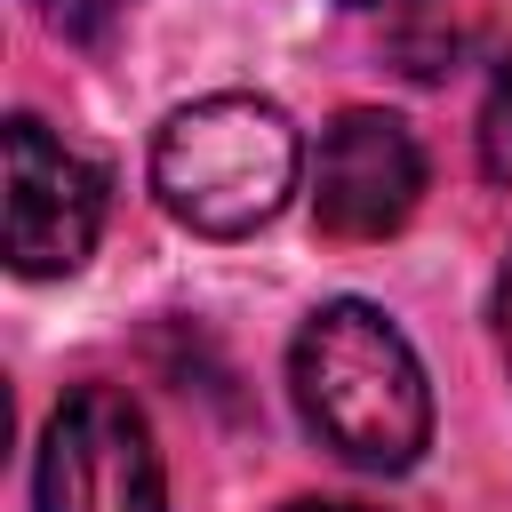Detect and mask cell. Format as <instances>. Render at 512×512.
<instances>
[{"instance_id": "obj_7", "label": "cell", "mask_w": 512, "mask_h": 512, "mask_svg": "<svg viewBox=\"0 0 512 512\" xmlns=\"http://www.w3.org/2000/svg\"><path fill=\"white\" fill-rule=\"evenodd\" d=\"M64 40H96V32H112L120 16H128V0H32Z\"/></svg>"}, {"instance_id": "obj_10", "label": "cell", "mask_w": 512, "mask_h": 512, "mask_svg": "<svg viewBox=\"0 0 512 512\" xmlns=\"http://www.w3.org/2000/svg\"><path fill=\"white\" fill-rule=\"evenodd\" d=\"M352 8H384V0H352Z\"/></svg>"}, {"instance_id": "obj_9", "label": "cell", "mask_w": 512, "mask_h": 512, "mask_svg": "<svg viewBox=\"0 0 512 512\" xmlns=\"http://www.w3.org/2000/svg\"><path fill=\"white\" fill-rule=\"evenodd\" d=\"M288 512H368V504H288Z\"/></svg>"}, {"instance_id": "obj_2", "label": "cell", "mask_w": 512, "mask_h": 512, "mask_svg": "<svg viewBox=\"0 0 512 512\" xmlns=\"http://www.w3.org/2000/svg\"><path fill=\"white\" fill-rule=\"evenodd\" d=\"M296 120L272 96H200L152 136V192L208 240H248L296 192Z\"/></svg>"}, {"instance_id": "obj_3", "label": "cell", "mask_w": 512, "mask_h": 512, "mask_svg": "<svg viewBox=\"0 0 512 512\" xmlns=\"http://www.w3.org/2000/svg\"><path fill=\"white\" fill-rule=\"evenodd\" d=\"M32 496L40 512H168V472H160L144 408L112 384L64 392L40 432Z\"/></svg>"}, {"instance_id": "obj_1", "label": "cell", "mask_w": 512, "mask_h": 512, "mask_svg": "<svg viewBox=\"0 0 512 512\" xmlns=\"http://www.w3.org/2000/svg\"><path fill=\"white\" fill-rule=\"evenodd\" d=\"M288 392L320 448L360 472H408L432 440V384L416 344L360 296L320 304L288 344Z\"/></svg>"}, {"instance_id": "obj_8", "label": "cell", "mask_w": 512, "mask_h": 512, "mask_svg": "<svg viewBox=\"0 0 512 512\" xmlns=\"http://www.w3.org/2000/svg\"><path fill=\"white\" fill-rule=\"evenodd\" d=\"M496 344H504V360H512V264H504V280H496Z\"/></svg>"}, {"instance_id": "obj_4", "label": "cell", "mask_w": 512, "mask_h": 512, "mask_svg": "<svg viewBox=\"0 0 512 512\" xmlns=\"http://www.w3.org/2000/svg\"><path fill=\"white\" fill-rule=\"evenodd\" d=\"M104 232V176L32 112L8 120V264L24 280L80 272Z\"/></svg>"}, {"instance_id": "obj_5", "label": "cell", "mask_w": 512, "mask_h": 512, "mask_svg": "<svg viewBox=\"0 0 512 512\" xmlns=\"http://www.w3.org/2000/svg\"><path fill=\"white\" fill-rule=\"evenodd\" d=\"M416 192H424V152L408 136L400 112H336L328 136H320V160H312V216L328 240H384L416 216Z\"/></svg>"}, {"instance_id": "obj_6", "label": "cell", "mask_w": 512, "mask_h": 512, "mask_svg": "<svg viewBox=\"0 0 512 512\" xmlns=\"http://www.w3.org/2000/svg\"><path fill=\"white\" fill-rule=\"evenodd\" d=\"M480 168L512 184V64L488 80V104H480Z\"/></svg>"}]
</instances>
